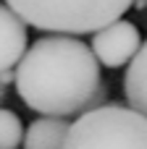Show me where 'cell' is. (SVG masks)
<instances>
[{
	"mask_svg": "<svg viewBox=\"0 0 147 149\" xmlns=\"http://www.w3.org/2000/svg\"><path fill=\"white\" fill-rule=\"evenodd\" d=\"M63 149H147V118L129 105H100L82 113Z\"/></svg>",
	"mask_w": 147,
	"mask_h": 149,
	"instance_id": "3",
	"label": "cell"
},
{
	"mask_svg": "<svg viewBox=\"0 0 147 149\" xmlns=\"http://www.w3.org/2000/svg\"><path fill=\"white\" fill-rule=\"evenodd\" d=\"M24 144V123L21 118L8 110L0 107V149H18Z\"/></svg>",
	"mask_w": 147,
	"mask_h": 149,
	"instance_id": "8",
	"label": "cell"
},
{
	"mask_svg": "<svg viewBox=\"0 0 147 149\" xmlns=\"http://www.w3.org/2000/svg\"><path fill=\"white\" fill-rule=\"evenodd\" d=\"M124 94H126L129 107L147 118V39L142 42L139 52L134 55V60H132L129 68H126V76H124Z\"/></svg>",
	"mask_w": 147,
	"mask_h": 149,
	"instance_id": "6",
	"label": "cell"
},
{
	"mask_svg": "<svg viewBox=\"0 0 147 149\" xmlns=\"http://www.w3.org/2000/svg\"><path fill=\"white\" fill-rule=\"evenodd\" d=\"M142 47V34L137 29V24L132 21H113L105 29H100L97 34H92V52L97 58L100 65L105 68H121L129 65L134 60V55Z\"/></svg>",
	"mask_w": 147,
	"mask_h": 149,
	"instance_id": "4",
	"label": "cell"
},
{
	"mask_svg": "<svg viewBox=\"0 0 147 149\" xmlns=\"http://www.w3.org/2000/svg\"><path fill=\"white\" fill-rule=\"evenodd\" d=\"M5 5L34 29L79 37L118 21L134 0H5Z\"/></svg>",
	"mask_w": 147,
	"mask_h": 149,
	"instance_id": "2",
	"label": "cell"
},
{
	"mask_svg": "<svg viewBox=\"0 0 147 149\" xmlns=\"http://www.w3.org/2000/svg\"><path fill=\"white\" fill-rule=\"evenodd\" d=\"M3 100H5V86L0 84V102H3Z\"/></svg>",
	"mask_w": 147,
	"mask_h": 149,
	"instance_id": "11",
	"label": "cell"
},
{
	"mask_svg": "<svg viewBox=\"0 0 147 149\" xmlns=\"http://www.w3.org/2000/svg\"><path fill=\"white\" fill-rule=\"evenodd\" d=\"M11 81L16 84V71H3V73H0V84L5 86V84H11Z\"/></svg>",
	"mask_w": 147,
	"mask_h": 149,
	"instance_id": "9",
	"label": "cell"
},
{
	"mask_svg": "<svg viewBox=\"0 0 147 149\" xmlns=\"http://www.w3.org/2000/svg\"><path fill=\"white\" fill-rule=\"evenodd\" d=\"M26 50H29L26 24L8 5L0 3V73L13 71L26 55Z\"/></svg>",
	"mask_w": 147,
	"mask_h": 149,
	"instance_id": "5",
	"label": "cell"
},
{
	"mask_svg": "<svg viewBox=\"0 0 147 149\" xmlns=\"http://www.w3.org/2000/svg\"><path fill=\"white\" fill-rule=\"evenodd\" d=\"M134 8H147V0H134Z\"/></svg>",
	"mask_w": 147,
	"mask_h": 149,
	"instance_id": "10",
	"label": "cell"
},
{
	"mask_svg": "<svg viewBox=\"0 0 147 149\" xmlns=\"http://www.w3.org/2000/svg\"><path fill=\"white\" fill-rule=\"evenodd\" d=\"M16 92L29 110L45 118H79L108 100L92 47L68 34L42 37L26 50L16 65Z\"/></svg>",
	"mask_w": 147,
	"mask_h": 149,
	"instance_id": "1",
	"label": "cell"
},
{
	"mask_svg": "<svg viewBox=\"0 0 147 149\" xmlns=\"http://www.w3.org/2000/svg\"><path fill=\"white\" fill-rule=\"evenodd\" d=\"M71 123L66 118H39L29 123L24 134V149H63Z\"/></svg>",
	"mask_w": 147,
	"mask_h": 149,
	"instance_id": "7",
	"label": "cell"
}]
</instances>
